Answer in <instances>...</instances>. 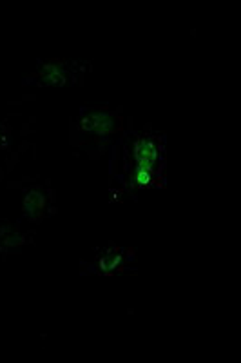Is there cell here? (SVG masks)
<instances>
[{"label": "cell", "instance_id": "1", "mask_svg": "<svg viewBox=\"0 0 241 363\" xmlns=\"http://www.w3.org/2000/svg\"><path fill=\"white\" fill-rule=\"evenodd\" d=\"M78 129L82 133H91L94 136H111L120 129V118L113 113L102 111V109H84Z\"/></svg>", "mask_w": 241, "mask_h": 363}, {"label": "cell", "instance_id": "2", "mask_svg": "<svg viewBox=\"0 0 241 363\" xmlns=\"http://www.w3.org/2000/svg\"><path fill=\"white\" fill-rule=\"evenodd\" d=\"M133 158H135V171H149L155 174L156 165L159 164V147L149 136H140L133 145Z\"/></svg>", "mask_w": 241, "mask_h": 363}, {"label": "cell", "instance_id": "3", "mask_svg": "<svg viewBox=\"0 0 241 363\" xmlns=\"http://www.w3.org/2000/svg\"><path fill=\"white\" fill-rule=\"evenodd\" d=\"M38 77H40V80L45 86H64V84H67V79H69L66 73V67L58 62L42 64Z\"/></svg>", "mask_w": 241, "mask_h": 363}, {"label": "cell", "instance_id": "4", "mask_svg": "<svg viewBox=\"0 0 241 363\" xmlns=\"http://www.w3.org/2000/svg\"><path fill=\"white\" fill-rule=\"evenodd\" d=\"M45 207V194L40 189H31L26 193L24 199V213L28 218L37 220L44 213Z\"/></svg>", "mask_w": 241, "mask_h": 363}, {"label": "cell", "instance_id": "5", "mask_svg": "<svg viewBox=\"0 0 241 363\" xmlns=\"http://www.w3.org/2000/svg\"><path fill=\"white\" fill-rule=\"evenodd\" d=\"M120 262H122V255L120 252H107L102 258V262H100V267H102L103 272H111L118 269Z\"/></svg>", "mask_w": 241, "mask_h": 363}, {"label": "cell", "instance_id": "6", "mask_svg": "<svg viewBox=\"0 0 241 363\" xmlns=\"http://www.w3.org/2000/svg\"><path fill=\"white\" fill-rule=\"evenodd\" d=\"M6 136H4V133H2V129H0V147H2V145H6Z\"/></svg>", "mask_w": 241, "mask_h": 363}]
</instances>
